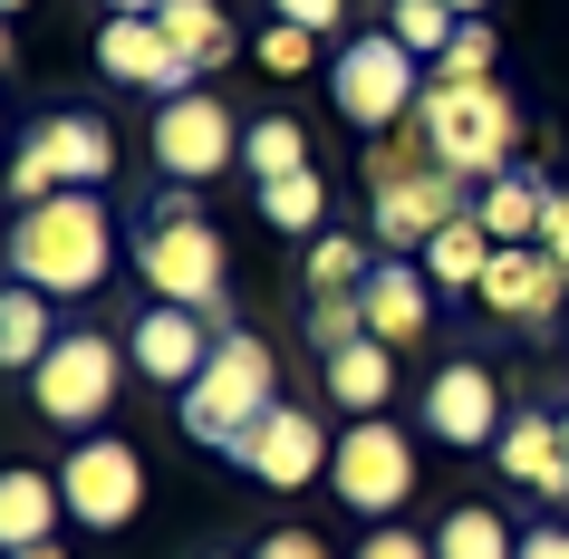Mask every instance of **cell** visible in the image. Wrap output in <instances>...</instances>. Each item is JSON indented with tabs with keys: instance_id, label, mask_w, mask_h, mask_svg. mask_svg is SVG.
I'll return each mask as SVG.
<instances>
[{
	"instance_id": "d6986e66",
	"label": "cell",
	"mask_w": 569,
	"mask_h": 559,
	"mask_svg": "<svg viewBox=\"0 0 569 559\" xmlns=\"http://www.w3.org/2000/svg\"><path fill=\"white\" fill-rule=\"evenodd\" d=\"M68 521V492L49 463H10L0 472V550H49Z\"/></svg>"
},
{
	"instance_id": "e0dca14e",
	"label": "cell",
	"mask_w": 569,
	"mask_h": 559,
	"mask_svg": "<svg viewBox=\"0 0 569 559\" xmlns=\"http://www.w3.org/2000/svg\"><path fill=\"white\" fill-rule=\"evenodd\" d=\"M492 472L502 482H521V492H540L550 511H569V443H560V415L550 406H521L502 425V443H492Z\"/></svg>"
},
{
	"instance_id": "9c48e42d",
	"label": "cell",
	"mask_w": 569,
	"mask_h": 559,
	"mask_svg": "<svg viewBox=\"0 0 569 559\" xmlns=\"http://www.w3.org/2000/svg\"><path fill=\"white\" fill-rule=\"evenodd\" d=\"M59 492H68V521L97 530V540H117L136 511H146V453L126 435H78L59 463Z\"/></svg>"
},
{
	"instance_id": "8d00e7d4",
	"label": "cell",
	"mask_w": 569,
	"mask_h": 559,
	"mask_svg": "<svg viewBox=\"0 0 569 559\" xmlns=\"http://www.w3.org/2000/svg\"><path fill=\"white\" fill-rule=\"evenodd\" d=\"M540 251L560 261V280H569V183H550V222H540Z\"/></svg>"
},
{
	"instance_id": "4fadbf2b",
	"label": "cell",
	"mask_w": 569,
	"mask_h": 559,
	"mask_svg": "<svg viewBox=\"0 0 569 559\" xmlns=\"http://www.w3.org/2000/svg\"><path fill=\"white\" fill-rule=\"evenodd\" d=\"M329 463H338V435L309 406H270L261 435H251V453H241V472H251L261 492H309V482H329Z\"/></svg>"
},
{
	"instance_id": "1f68e13d",
	"label": "cell",
	"mask_w": 569,
	"mask_h": 559,
	"mask_svg": "<svg viewBox=\"0 0 569 559\" xmlns=\"http://www.w3.org/2000/svg\"><path fill=\"white\" fill-rule=\"evenodd\" d=\"M251 59H261L270 78H300V68L319 59V39H309V30H290V20H270V30L251 39Z\"/></svg>"
},
{
	"instance_id": "8fae6325",
	"label": "cell",
	"mask_w": 569,
	"mask_h": 559,
	"mask_svg": "<svg viewBox=\"0 0 569 559\" xmlns=\"http://www.w3.org/2000/svg\"><path fill=\"white\" fill-rule=\"evenodd\" d=\"M416 425H425L435 443H453V453H492L502 425H511L502 377H492L482 357H445V367L425 377V396H416Z\"/></svg>"
},
{
	"instance_id": "d4e9b609",
	"label": "cell",
	"mask_w": 569,
	"mask_h": 559,
	"mask_svg": "<svg viewBox=\"0 0 569 559\" xmlns=\"http://www.w3.org/2000/svg\"><path fill=\"white\" fill-rule=\"evenodd\" d=\"M154 20H164V39H174V49L203 68V78H212V68H232V49H241L232 20H222V0H164Z\"/></svg>"
},
{
	"instance_id": "52a82bcc",
	"label": "cell",
	"mask_w": 569,
	"mask_h": 559,
	"mask_svg": "<svg viewBox=\"0 0 569 559\" xmlns=\"http://www.w3.org/2000/svg\"><path fill=\"white\" fill-rule=\"evenodd\" d=\"M126 338H107V328H68L59 348H49V367L30 377V406L39 425H59V435H88L97 415L117 406V386H126Z\"/></svg>"
},
{
	"instance_id": "3957f363",
	"label": "cell",
	"mask_w": 569,
	"mask_h": 559,
	"mask_svg": "<svg viewBox=\"0 0 569 559\" xmlns=\"http://www.w3.org/2000/svg\"><path fill=\"white\" fill-rule=\"evenodd\" d=\"M10 280H30L49 299H88L117 280V212L97 193H49L10 222Z\"/></svg>"
},
{
	"instance_id": "d590c367",
	"label": "cell",
	"mask_w": 569,
	"mask_h": 559,
	"mask_svg": "<svg viewBox=\"0 0 569 559\" xmlns=\"http://www.w3.org/2000/svg\"><path fill=\"white\" fill-rule=\"evenodd\" d=\"M251 559H338V550L319 540V530H270V540H261Z\"/></svg>"
},
{
	"instance_id": "f546056e",
	"label": "cell",
	"mask_w": 569,
	"mask_h": 559,
	"mask_svg": "<svg viewBox=\"0 0 569 559\" xmlns=\"http://www.w3.org/2000/svg\"><path fill=\"white\" fill-rule=\"evenodd\" d=\"M492 59H502L492 20H463V30H453V49H445L435 68H425V78H445V88H482V78H492Z\"/></svg>"
},
{
	"instance_id": "603a6c76",
	"label": "cell",
	"mask_w": 569,
	"mask_h": 559,
	"mask_svg": "<svg viewBox=\"0 0 569 559\" xmlns=\"http://www.w3.org/2000/svg\"><path fill=\"white\" fill-rule=\"evenodd\" d=\"M492 251H502V241L482 232V212H463V222H445V232L425 241L416 261H425V280H435V290H482V270H492Z\"/></svg>"
},
{
	"instance_id": "ffe728a7",
	"label": "cell",
	"mask_w": 569,
	"mask_h": 559,
	"mask_svg": "<svg viewBox=\"0 0 569 559\" xmlns=\"http://www.w3.org/2000/svg\"><path fill=\"white\" fill-rule=\"evenodd\" d=\"M59 338H68V328H59V299L30 290V280H0V367H10V377H39Z\"/></svg>"
},
{
	"instance_id": "277c9868",
	"label": "cell",
	"mask_w": 569,
	"mask_h": 559,
	"mask_svg": "<svg viewBox=\"0 0 569 559\" xmlns=\"http://www.w3.org/2000/svg\"><path fill=\"white\" fill-rule=\"evenodd\" d=\"M280 406V357H270L261 328H222V348H212V367L174 396V425L203 453H251V435H261V415Z\"/></svg>"
},
{
	"instance_id": "9a60e30c",
	"label": "cell",
	"mask_w": 569,
	"mask_h": 559,
	"mask_svg": "<svg viewBox=\"0 0 569 559\" xmlns=\"http://www.w3.org/2000/svg\"><path fill=\"white\" fill-rule=\"evenodd\" d=\"M20 136L49 154L59 193H107V174H117V126L97 117V107H49V117H30Z\"/></svg>"
},
{
	"instance_id": "83f0119b",
	"label": "cell",
	"mask_w": 569,
	"mask_h": 559,
	"mask_svg": "<svg viewBox=\"0 0 569 559\" xmlns=\"http://www.w3.org/2000/svg\"><path fill=\"white\" fill-rule=\"evenodd\" d=\"M367 270H377V241H358V232H319V241H309V270H300V299L367 290Z\"/></svg>"
},
{
	"instance_id": "7c38bea8",
	"label": "cell",
	"mask_w": 569,
	"mask_h": 559,
	"mask_svg": "<svg viewBox=\"0 0 569 559\" xmlns=\"http://www.w3.org/2000/svg\"><path fill=\"white\" fill-rule=\"evenodd\" d=\"M212 348H222V328H212L203 309H174V299H146V319L126 328V357H136V377L164 386V396H183V386L203 377Z\"/></svg>"
},
{
	"instance_id": "836d02e7",
	"label": "cell",
	"mask_w": 569,
	"mask_h": 559,
	"mask_svg": "<svg viewBox=\"0 0 569 559\" xmlns=\"http://www.w3.org/2000/svg\"><path fill=\"white\" fill-rule=\"evenodd\" d=\"M49 193H59V174H49V154L20 136V154H10V203L30 212V203H49Z\"/></svg>"
},
{
	"instance_id": "7bdbcfd3",
	"label": "cell",
	"mask_w": 569,
	"mask_h": 559,
	"mask_svg": "<svg viewBox=\"0 0 569 559\" xmlns=\"http://www.w3.org/2000/svg\"><path fill=\"white\" fill-rule=\"evenodd\" d=\"M0 10H10V20H20V10H30V0H0Z\"/></svg>"
},
{
	"instance_id": "4316f807",
	"label": "cell",
	"mask_w": 569,
	"mask_h": 559,
	"mask_svg": "<svg viewBox=\"0 0 569 559\" xmlns=\"http://www.w3.org/2000/svg\"><path fill=\"white\" fill-rule=\"evenodd\" d=\"M241 174H251V183L309 174V126L300 117H251V126H241Z\"/></svg>"
},
{
	"instance_id": "e575fe53",
	"label": "cell",
	"mask_w": 569,
	"mask_h": 559,
	"mask_svg": "<svg viewBox=\"0 0 569 559\" xmlns=\"http://www.w3.org/2000/svg\"><path fill=\"white\" fill-rule=\"evenodd\" d=\"M270 20H290V30H309V39H338L348 30V0H270Z\"/></svg>"
},
{
	"instance_id": "cb8c5ba5",
	"label": "cell",
	"mask_w": 569,
	"mask_h": 559,
	"mask_svg": "<svg viewBox=\"0 0 569 559\" xmlns=\"http://www.w3.org/2000/svg\"><path fill=\"white\" fill-rule=\"evenodd\" d=\"M435 559H521V530L492 501H453L445 521H435Z\"/></svg>"
},
{
	"instance_id": "8992f818",
	"label": "cell",
	"mask_w": 569,
	"mask_h": 559,
	"mask_svg": "<svg viewBox=\"0 0 569 559\" xmlns=\"http://www.w3.org/2000/svg\"><path fill=\"white\" fill-rule=\"evenodd\" d=\"M329 107L358 126V136H396V126H416V107H425V59L387 30V20L358 30V39H338L329 49Z\"/></svg>"
},
{
	"instance_id": "2e32d148",
	"label": "cell",
	"mask_w": 569,
	"mask_h": 559,
	"mask_svg": "<svg viewBox=\"0 0 569 559\" xmlns=\"http://www.w3.org/2000/svg\"><path fill=\"white\" fill-rule=\"evenodd\" d=\"M473 299L502 328H550V319H560V299H569V280H560V261L531 241V251H492V270H482Z\"/></svg>"
},
{
	"instance_id": "ee69618b",
	"label": "cell",
	"mask_w": 569,
	"mask_h": 559,
	"mask_svg": "<svg viewBox=\"0 0 569 559\" xmlns=\"http://www.w3.org/2000/svg\"><path fill=\"white\" fill-rule=\"evenodd\" d=\"M560 443H569V415H560Z\"/></svg>"
},
{
	"instance_id": "ba28073f",
	"label": "cell",
	"mask_w": 569,
	"mask_h": 559,
	"mask_svg": "<svg viewBox=\"0 0 569 559\" xmlns=\"http://www.w3.org/2000/svg\"><path fill=\"white\" fill-rule=\"evenodd\" d=\"M329 492L367 521H387L416 501V435L396 425V415H358V425H338V463H329Z\"/></svg>"
},
{
	"instance_id": "ab89813d",
	"label": "cell",
	"mask_w": 569,
	"mask_h": 559,
	"mask_svg": "<svg viewBox=\"0 0 569 559\" xmlns=\"http://www.w3.org/2000/svg\"><path fill=\"white\" fill-rule=\"evenodd\" d=\"M445 10H453V20H482V10H492V0H445Z\"/></svg>"
},
{
	"instance_id": "30bf717a",
	"label": "cell",
	"mask_w": 569,
	"mask_h": 559,
	"mask_svg": "<svg viewBox=\"0 0 569 559\" xmlns=\"http://www.w3.org/2000/svg\"><path fill=\"white\" fill-rule=\"evenodd\" d=\"M146 146H154V174L174 183V193H193V183H212V174H232V164H241V126H232L222 97L193 88V97H164V107H154Z\"/></svg>"
},
{
	"instance_id": "7402d4cb",
	"label": "cell",
	"mask_w": 569,
	"mask_h": 559,
	"mask_svg": "<svg viewBox=\"0 0 569 559\" xmlns=\"http://www.w3.org/2000/svg\"><path fill=\"white\" fill-rule=\"evenodd\" d=\"M329 406L358 425V415H396V348H377V338H358V348L329 357Z\"/></svg>"
},
{
	"instance_id": "5b68a950",
	"label": "cell",
	"mask_w": 569,
	"mask_h": 559,
	"mask_svg": "<svg viewBox=\"0 0 569 559\" xmlns=\"http://www.w3.org/2000/svg\"><path fill=\"white\" fill-rule=\"evenodd\" d=\"M416 126L435 136V154H445V164L473 183V193H482L492 174H511V164H521V136H531L502 78H482V88H445V78H425Z\"/></svg>"
},
{
	"instance_id": "60d3db41",
	"label": "cell",
	"mask_w": 569,
	"mask_h": 559,
	"mask_svg": "<svg viewBox=\"0 0 569 559\" xmlns=\"http://www.w3.org/2000/svg\"><path fill=\"white\" fill-rule=\"evenodd\" d=\"M0 559H68V550H59V540H49V550H0Z\"/></svg>"
},
{
	"instance_id": "7a4b0ae2",
	"label": "cell",
	"mask_w": 569,
	"mask_h": 559,
	"mask_svg": "<svg viewBox=\"0 0 569 559\" xmlns=\"http://www.w3.org/2000/svg\"><path fill=\"white\" fill-rule=\"evenodd\" d=\"M126 251H136L146 299H174V309H203L212 328H241L232 319V251H222V232H212V212L193 203V193L146 203L136 232H126Z\"/></svg>"
},
{
	"instance_id": "f35d334b",
	"label": "cell",
	"mask_w": 569,
	"mask_h": 559,
	"mask_svg": "<svg viewBox=\"0 0 569 559\" xmlns=\"http://www.w3.org/2000/svg\"><path fill=\"white\" fill-rule=\"evenodd\" d=\"M164 0H107V20H154Z\"/></svg>"
},
{
	"instance_id": "44dd1931",
	"label": "cell",
	"mask_w": 569,
	"mask_h": 559,
	"mask_svg": "<svg viewBox=\"0 0 569 559\" xmlns=\"http://www.w3.org/2000/svg\"><path fill=\"white\" fill-rule=\"evenodd\" d=\"M473 212H482V232L502 241V251H531V241H540V222H550V183L511 164V174H492V183L473 193Z\"/></svg>"
},
{
	"instance_id": "484cf974",
	"label": "cell",
	"mask_w": 569,
	"mask_h": 559,
	"mask_svg": "<svg viewBox=\"0 0 569 559\" xmlns=\"http://www.w3.org/2000/svg\"><path fill=\"white\" fill-rule=\"evenodd\" d=\"M261 222H270L280 241H319V232H329V174L309 164V174L261 183Z\"/></svg>"
},
{
	"instance_id": "f1b7e54d",
	"label": "cell",
	"mask_w": 569,
	"mask_h": 559,
	"mask_svg": "<svg viewBox=\"0 0 569 559\" xmlns=\"http://www.w3.org/2000/svg\"><path fill=\"white\" fill-rule=\"evenodd\" d=\"M387 30L406 39V49H416L425 68H435V59H445V49H453V30H463V20H453L445 0H387Z\"/></svg>"
},
{
	"instance_id": "74e56055",
	"label": "cell",
	"mask_w": 569,
	"mask_h": 559,
	"mask_svg": "<svg viewBox=\"0 0 569 559\" xmlns=\"http://www.w3.org/2000/svg\"><path fill=\"white\" fill-rule=\"evenodd\" d=\"M521 559H569V521H531L521 530Z\"/></svg>"
},
{
	"instance_id": "4dcf8cb0",
	"label": "cell",
	"mask_w": 569,
	"mask_h": 559,
	"mask_svg": "<svg viewBox=\"0 0 569 559\" xmlns=\"http://www.w3.org/2000/svg\"><path fill=\"white\" fill-rule=\"evenodd\" d=\"M300 319H309V348H319V357H338V348H358V338H367L358 290H338V299H300Z\"/></svg>"
},
{
	"instance_id": "ac0fdd59",
	"label": "cell",
	"mask_w": 569,
	"mask_h": 559,
	"mask_svg": "<svg viewBox=\"0 0 569 559\" xmlns=\"http://www.w3.org/2000/svg\"><path fill=\"white\" fill-rule=\"evenodd\" d=\"M358 309H367V338L377 348H425V328H435V280H425V261H387L377 251Z\"/></svg>"
},
{
	"instance_id": "d6a6232c",
	"label": "cell",
	"mask_w": 569,
	"mask_h": 559,
	"mask_svg": "<svg viewBox=\"0 0 569 559\" xmlns=\"http://www.w3.org/2000/svg\"><path fill=\"white\" fill-rule=\"evenodd\" d=\"M348 559H435V530H406V521H367Z\"/></svg>"
},
{
	"instance_id": "b9f144b4",
	"label": "cell",
	"mask_w": 569,
	"mask_h": 559,
	"mask_svg": "<svg viewBox=\"0 0 569 559\" xmlns=\"http://www.w3.org/2000/svg\"><path fill=\"white\" fill-rule=\"evenodd\" d=\"M203 559H251V550H203Z\"/></svg>"
},
{
	"instance_id": "6da1fadb",
	"label": "cell",
	"mask_w": 569,
	"mask_h": 559,
	"mask_svg": "<svg viewBox=\"0 0 569 559\" xmlns=\"http://www.w3.org/2000/svg\"><path fill=\"white\" fill-rule=\"evenodd\" d=\"M473 212V183L453 174L425 126H396V136H367V241L387 261H416L425 241Z\"/></svg>"
},
{
	"instance_id": "5bb4252c",
	"label": "cell",
	"mask_w": 569,
	"mask_h": 559,
	"mask_svg": "<svg viewBox=\"0 0 569 559\" xmlns=\"http://www.w3.org/2000/svg\"><path fill=\"white\" fill-rule=\"evenodd\" d=\"M97 68H107V88H146L154 107L203 88V68L164 39V20H107V30H97Z\"/></svg>"
}]
</instances>
